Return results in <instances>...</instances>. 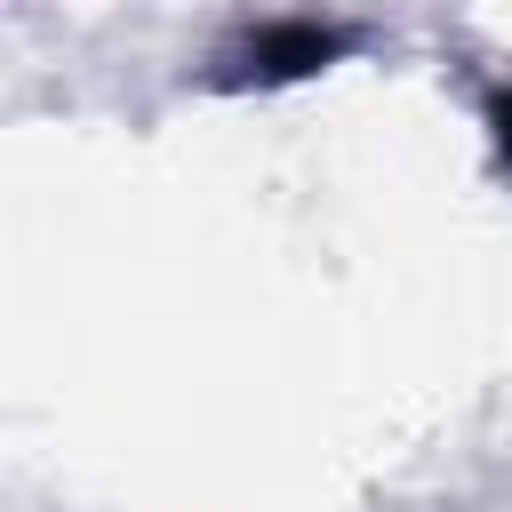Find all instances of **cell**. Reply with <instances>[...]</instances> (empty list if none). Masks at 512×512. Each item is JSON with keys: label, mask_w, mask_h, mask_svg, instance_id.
Instances as JSON below:
<instances>
[{"label": "cell", "mask_w": 512, "mask_h": 512, "mask_svg": "<svg viewBox=\"0 0 512 512\" xmlns=\"http://www.w3.org/2000/svg\"><path fill=\"white\" fill-rule=\"evenodd\" d=\"M352 48L344 24H312V16H280V24H256L240 48L216 56V80L224 88H280V80H304L320 64H336Z\"/></svg>", "instance_id": "1"}, {"label": "cell", "mask_w": 512, "mask_h": 512, "mask_svg": "<svg viewBox=\"0 0 512 512\" xmlns=\"http://www.w3.org/2000/svg\"><path fill=\"white\" fill-rule=\"evenodd\" d=\"M488 128H496V152H504V168H512V88L488 104Z\"/></svg>", "instance_id": "2"}]
</instances>
